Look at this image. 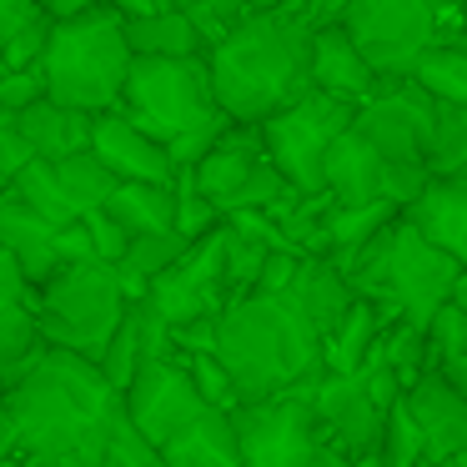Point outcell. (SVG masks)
<instances>
[{"label":"cell","instance_id":"cell-1","mask_svg":"<svg viewBox=\"0 0 467 467\" xmlns=\"http://www.w3.org/2000/svg\"><path fill=\"white\" fill-rule=\"evenodd\" d=\"M126 397L106 382L101 362L66 347H36L5 377V417L16 427V452L31 467H96Z\"/></svg>","mask_w":467,"mask_h":467},{"label":"cell","instance_id":"cell-2","mask_svg":"<svg viewBox=\"0 0 467 467\" xmlns=\"http://www.w3.org/2000/svg\"><path fill=\"white\" fill-rule=\"evenodd\" d=\"M312 36L317 21L306 0L256 5L232 21L206 51L216 106L242 126H262L302 91H312Z\"/></svg>","mask_w":467,"mask_h":467},{"label":"cell","instance_id":"cell-3","mask_svg":"<svg viewBox=\"0 0 467 467\" xmlns=\"http://www.w3.org/2000/svg\"><path fill=\"white\" fill-rule=\"evenodd\" d=\"M216 357L242 402H262L327 372V337L286 292H246L216 317Z\"/></svg>","mask_w":467,"mask_h":467},{"label":"cell","instance_id":"cell-4","mask_svg":"<svg viewBox=\"0 0 467 467\" xmlns=\"http://www.w3.org/2000/svg\"><path fill=\"white\" fill-rule=\"evenodd\" d=\"M342 272H347V282L357 286V296H372L387 317L427 327L437 317V306L452 302L462 262H457L452 252H442V246H432L402 212H397L382 232H372L357 246Z\"/></svg>","mask_w":467,"mask_h":467},{"label":"cell","instance_id":"cell-5","mask_svg":"<svg viewBox=\"0 0 467 467\" xmlns=\"http://www.w3.org/2000/svg\"><path fill=\"white\" fill-rule=\"evenodd\" d=\"M131 61L136 56L126 46V16L111 5H96V11L71 16V21H51V36H46L41 51L46 96L101 116L121 106Z\"/></svg>","mask_w":467,"mask_h":467},{"label":"cell","instance_id":"cell-6","mask_svg":"<svg viewBox=\"0 0 467 467\" xmlns=\"http://www.w3.org/2000/svg\"><path fill=\"white\" fill-rule=\"evenodd\" d=\"M36 322H41V342L46 347H66V352H81L91 362H101L111 332L121 327L126 296L121 272L111 262H66L61 272L46 286H36Z\"/></svg>","mask_w":467,"mask_h":467},{"label":"cell","instance_id":"cell-7","mask_svg":"<svg viewBox=\"0 0 467 467\" xmlns=\"http://www.w3.org/2000/svg\"><path fill=\"white\" fill-rule=\"evenodd\" d=\"M121 111L151 136H161L166 146L182 141L186 131L226 121V111L216 106L206 56H136L121 91Z\"/></svg>","mask_w":467,"mask_h":467},{"label":"cell","instance_id":"cell-8","mask_svg":"<svg viewBox=\"0 0 467 467\" xmlns=\"http://www.w3.org/2000/svg\"><path fill=\"white\" fill-rule=\"evenodd\" d=\"M317 382L322 377H306V382L286 387L276 397L232 407L236 437H242V467H306L322 452L327 432L312 402Z\"/></svg>","mask_w":467,"mask_h":467},{"label":"cell","instance_id":"cell-9","mask_svg":"<svg viewBox=\"0 0 467 467\" xmlns=\"http://www.w3.org/2000/svg\"><path fill=\"white\" fill-rule=\"evenodd\" d=\"M352 116H357V106L337 101V96L317 91V86L302 91L292 106H282L276 116H266L262 141L272 151L276 171L306 196L327 192V156H332L337 136L352 126Z\"/></svg>","mask_w":467,"mask_h":467},{"label":"cell","instance_id":"cell-10","mask_svg":"<svg viewBox=\"0 0 467 467\" xmlns=\"http://www.w3.org/2000/svg\"><path fill=\"white\" fill-rule=\"evenodd\" d=\"M342 26L377 66V76H407L427 46L457 36V26L432 0H352L342 11Z\"/></svg>","mask_w":467,"mask_h":467},{"label":"cell","instance_id":"cell-11","mask_svg":"<svg viewBox=\"0 0 467 467\" xmlns=\"http://www.w3.org/2000/svg\"><path fill=\"white\" fill-rule=\"evenodd\" d=\"M427 166L417 161H397V156L377 151L357 126H347L337 136L332 156H327V192L332 202H392V206H412L417 192L427 186Z\"/></svg>","mask_w":467,"mask_h":467},{"label":"cell","instance_id":"cell-12","mask_svg":"<svg viewBox=\"0 0 467 467\" xmlns=\"http://www.w3.org/2000/svg\"><path fill=\"white\" fill-rule=\"evenodd\" d=\"M146 302H151L171 327L222 312V306L232 302V296H226V222L212 226L206 236H196V242L146 286Z\"/></svg>","mask_w":467,"mask_h":467},{"label":"cell","instance_id":"cell-13","mask_svg":"<svg viewBox=\"0 0 467 467\" xmlns=\"http://www.w3.org/2000/svg\"><path fill=\"white\" fill-rule=\"evenodd\" d=\"M121 397H126V417H131L156 447L171 442L196 412H206V397L196 392V382H192L182 357H146Z\"/></svg>","mask_w":467,"mask_h":467},{"label":"cell","instance_id":"cell-14","mask_svg":"<svg viewBox=\"0 0 467 467\" xmlns=\"http://www.w3.org/2000/svg\"><path fill=\"white\" fill-rule=\"evenodd\" d=\"M312 402H317V417H322L327 447H337V452H347V457L377 452L387 407L377 402V392L367 387L362 372H322Z\"/></svg>","mask_w":467,"mask_h":467},{"label":"cell","instance_id":"cell-15","mask_svg":"<svg viewBox=\"0 0 467 467\" xmlns=\"http://www.w3.org/2000/svg\"><path fill=\"white\" fill-rule=\"evenodd\" d=\"M91 151L101 156L121 182H176L171 146H166L161 136H151L141 121H131L121 106H111V111L96 116Z\"/></svg>","mask_w":467,"mask_h":467},{"label":"cell","instance_id":"cell-16","mask_svg":"<svg viewBox=\"0 0 467 467\" xmlns=\"http://www.w3.org/2000/svg\"><path fill=\"white\" fill-rule=\"evenodd\" d=\"M312 86L327 96H337V101H347V106H362L382 91L377 66L362 56V46L347 36L342 21L317 26V36H312Z\"/></svg>","mask_w":467,"mask_h":467},{"label":"cell","instance_id":"cell-17","mask_svg":"<svg viewBox=\"0 0 467 467\" xmlns=\"http://www.w3.org/2000/svg\"><path fill=\"white\" fill-rule=\"evenodd\" d=\"M266 161H272V151H266V141H262V126L232 121L222 141H216L196 166H186V171H192V182L202 186V196H212L216 212L226 216V206L236 202V192H242Z\"/></svg>","mask_w":467,"mask_h":467},{"label":"cell","instance_id":"cell-18","mask_svg":"<svg viewBox=\"0 0 467 467\" xmlns=\"http://www.w3.org/2000/svg\"><path fill=\"white\" fill-rule=\"evenodd\" d=\"M0 246L21 262V272L31 286H46L66 266L61 226L46 222V216L36 212V206H26L16 192H0Z\"/></svg>","mask_w":467,"mask_h":467},{"label":"cell","instance_id":"cell-19","mask_svg":"<svg viewBox=\"0 0 467 467\" xmlns=\"http://www.w3.org/2000/svg\"><path fill=\"white\" fill-rule=\"evenodd\" d=\"M402 402L412 407L417 427H422L427 457H457L467 452V397L447 382L437 367H427L412 387L402 392Z\"/></svg>","mask_w":467,"mask_h":467},{"label":"cell","instance_id":"cell-20","mask_svg":"<svg viewBox=\"0 0 467 467\" xmlns=\"http://www.w3.org/2000/svg\"><path fill=\"white\" fill-rule=\"evenodd\" d=\"M402 216L432 246H442V252L457 256V262H467V171L427 176V186L417 192L412 206H402Z\"/></svg>","mask_w":467,"mask_h":467},{"label":"cell","instance_id":"cell-21","mask_svg":"<svg viewBox=\"0 0 467 467\" xmlns=\"http://www.w3.org/2000/svg\"><path fill=\"white\" fill-rule=\"evenodd\" d=\"M166 467H242V437L226 407H206L196 412L171 442H161Z\"/></svg>","mask_w":467,"mask_h":467},{"label":"cell","instance_id":"cell-22","mask_svg":"<svg viewBox=\"0 0 467 467\" xmlns=\"http://www.w3.org/2000/svg\"><path fill=\"white\" fill-rule=\"evenodd\" d=\"M16 126H21V136L31 141L36 156L61 161V156L86 151V146H91L96 116L91 111H76V106H61L56 96H41V101H31L26 111H16Z\"/></svg>","mask_w":467,"mask_h":467},{"label":"cell","instance_id":"cell-23","mask_svg":"<svg viewBox=\"0 0 467 467\" xmlns=\"http://www.w3.org/2000/svg\"><path fill=\"white\" fill-rule=\"evenodd\" d=\"M126 46H131V56H206L212 51L196 16L186 5H176V0H166V5H156L146 16H126Z\"/></svg>","mask_w":467,"mask_h":467},{"label":"cell","instance_id":"cell-24","mask_svg":"<svg viewBox=\"0 0 467 467\" xmlns=\"http://www.w3.org/2000/svg\"><path fill=\"white\" fill-rule=\"evenodd\" d=\"M292 296L296 306H302L306 317H312V327L322 337L337 332V322H342V312L352 306L357 286L347 282V272L332 262V256H302V266H296V282H292Z\"/></svg>","mask_w":467,"mask_h":467},{"label":"cell","instance_id":"cell-25","mask_svg":"<svg viewBox=\"0 0 467 467\" xmlns=\"http://www.w3.org/2000/svg\"><path fill=\"white\" fill-rule=\"evenodd\" d=\"M106 212L131 236L141 232H171L176 226V182H121L106 202Z\"/></svg>","mask_w":467,"mask_h":467},{"label":"cell","instance_id":"cell-26","mask_svg":"<svg viewBox=\"0 0 467 467\" xmlns=\"http://www.w3.org/2000/svg\"><path fill=\"white\" fill-rule=\"evenodd\" d=\"M387 322H397V317H387L372 296H352V306L342 312L337 332L327 337V372H357Z\"/></svg>","mask_w":467,"mask_h":467},{"label":"cell","instance_id":"cell-27","mask_svg":"<svg viewBox=\"0 0 467 467\" xmlns=\"http://www.w3.org/2000/svg\"><path fill=\"white\" fill-rule=\"evenodd\" d=\"M397 212H402V206H392V202H332L327 206V256H332L337 266H347L357 246L372 232H382Z\"/></svg>","mask_w":467,"mask_h":467},{"label":"cell","instance_id":"cell-28","mask_svg":"<svg viewBox=\"0 0 467 467\" xmlns=\"http://www.w3.org/2000/svg\"><path fill=\"white\" fill-rule=\"evenodd\" d=\"M186 236L176 232H141V236H131V246H126V256L116 262V272H121V286H126V296H146V286L156 282V276L166 272V266L176 262V256L186 252Z\"/></svg>","mask_w":467,"mask_h":467},{"label":"cell","instance_id":"cell-29","mask_svg":"<svg viewBox=\"0 0 467 467\" xmlns=\"http://www.w3.org/2000/svg\"><path fill=\"white\" fill-rule=\"evenodd\" d=\"M51 166H56V182H61L66 202H71L81 216L96 212V206H106V202H111V192L121 186V176H116L111 166L91 151V146H86V151L61 156V161H51Z\"/></svg>","mask_w":467,"mask_h":467},{"label":"cell","instance_id":"cell-30","mask_svg":"<svg viewBox=\"0 0 467 467\" xmlns=\"http://www.w3.org/2000/svg\"><path fill=\"white\" fill-rule=\"evenodd\" d=\"M407 76H412V81H422L427 91L442 96V101L467 106V46L457 41V36H447V41L427 46Z\"/></svg>","mask_w":467,"mask_h":467},{"label":"cell","instance_id":"cell-31","mask_svg":"<svg viewBox=\"0 0 467 467\" xmlns=\"http://www.w3.org/2000/svg\"><path fill=\"white\" fill-rule=\"evenodd\" d=\"M427 171L432 176L467 171V106L442 101V96L432 106V131H427Z\"/></svg>","mask_w":467,"mask_h":467},{"label":"cell","instance_id":"cell-32","mask_svg":"<svg viewBox=\"0 0 467 467\" xmlns=\"http://www.w3.org/2000/svg\"><path fill=\"white\" fill-rule=\"evenodd\" d=\"M11 192L21 196L26 206H36V212H41L46 222H56V226L81 222V212H76V206L66 202L61 182H56V166L46 161V156H31V161H26V171L11 182Z\"/></svg>","mask_w":467,"mask_h":467},{"label":"cell","instance_id":"cell-33","mask_svg":"<svg viewBox=\"0 0 467 467\" xmlns=\"http://www.w3.org/2000/svg\"><path fill=\"white\" fill-rule=\"evenodd\" d=\"M266 252H272V242L256 232H246V226L226 222V296H246L256 292V276H262V262Z\"/></svg>","mask_w":467,"mask_h":467},{"label":"cell","instance_id":"cell-34","mask_svg":"<svg viewBox=\"0 0 467 467\" xmlns=\"http://www.w3.org/2000/svg\"><path fill=\"white\" fill-rule=\"evenodd\" d=\"M41 347L36 302H0V377H11Z\"/></svg>","mask_w":467,"mask_h":467},{"label":"cell","instance_id":"cell-35","mask_svg":"<svg viewBox=\"0 0 467 467\" xmlns=\"http://www.w3.org/2000/svg\"><path fill=\"white\" fill-rule=\"evenodd\" d=\"M377 457H382V467H417L427 457L422 447V427H417L412 407L397 397L392 407H387V422H382V442H377Z\"/></svg>","mask_w":467,"mask_h":467},{"label":"cell","instance_id":"cell-36","mask_svg":"<svg viewBox=\"0 0 467 467\" xmlns=\"http://www.w3.org/2000/svg\"><path fill=\"white\" fill-rule=\"evenodd\" d=\"M141 362H146L141 322H136V302H131V306H126V317H121V327L111 332V342H106V352H101V372H106V382H111V387H121V392H126Z\"/></svg>","mask_w":467,"mask_h":467},{"label":"cell","instance_id":"cell-37","mask_svg":"<svg viewBox=\"0 0 467 467\" xmlns=\"http://www.w3.org/2000/svg\"><path fill=\"white\" fill-rule=\"evenodd\" d=\"M452 357H467V306L442 302L437 317L427 322V362L447 367Z\"/></svg>","mask_w":467,"mask_h":467},{"label":"cell","instance_id":"cell-38","mask_svg":"<svg viewBox=\"0 0 467 467\" xmlns=\"http://www.w3.org/2000/svg\"><path fill=\"white\" fill-rule=\"evenodd\" d=\"M222 222L226 216L216 212L212 196H202V186L192 182V171H176V232H182L186 242H196V236H206Z\"/></svg>","mask_w":467,"mask_h":467},{"label":"cell","instance_id":"cell-39","mask_svg":"<svg viewBox=\"0 0 467 467\" xmlns=\"http://www.w3.org/2000/svg\"><path fill=\"white\" fill-rule=\"evenodd\" d=\"M182 362H186V372H192L196 392L206 397V407H226V412H232V407L242 402L232 372H226V362L216 352H182Z\"/></svg>","mask_w":467,"mask_h":467},{"label":"cell","instance_id":"cell-40","mask_svg":"<svg viewBox=\"0 0 467 467\" xmlns=\"http://www.w3.org/2000/svg\"><path fill=\"white\" fill-rule=\"evenodd\" d=\"M46 96V76L41 66H21V71H0V111L16 116L26 111L31 101H41Z\"/></svg>","mask_w":467,"mask_h":467},{"label":"cell","instance_id":"cell-41","mask_svg":"<svg viewBox=\"0 0 467 467\" xmlns=\"http://www.w3.org/2000/svg\"><path fill=\"white\" fill-rule=\"evenodd\" d=\"M86 232H91V246H96V256L101 262H121L126 256V246H131V232H126L121 222H116L106 206H96V212H86Z\"/></svg>","mask_w":467,"mask_h":467},{"label":"cell","instance_id":"cell-42","mask_svg":"<svg viewBox=\"0 0 467 467\" xmlns=\"http://www.w3.org/2000/svg\"><path fill=\"white\" fill-rule=\"evenodd\" d=\"M31 141L21 136V126H16V116H0V192H11V182L26 171V161H31Z\"/></svg>","mask_w":467,"mask_h":467},{"label":"cell","instance_id":"cell-43","mask_svg":"<svg viewBox=\"0 0 467 467\" xmlns=\"http://www.w3.org/2000/svg\"><path fill=\"white\" fill-rule=\"evenodd\" d=\"M296 266H302V252L296 246H272L262 262V276H256V292H292Z\"/></svg>","mask_w":467,"mask_h":467},{"label":"cell","instance_id":"cell-44","mask_svg":"<svg viewBox=\"0 0 467 467\" xmlns=\"http://www.w3.org/2000/svg\"><path fill=\"white\" fill-rule=\"evenodd\" d=\"M36 21H41V5L36 0H0V46H11Z\"/></svg>","mask_w":467,"mask_h":467},{"label":"cell","instance_id":"cell-45","mask_svg":"<svg viewBox=\"0 0 467 467\" xmlns=\"http://www.w3.org/2000/svg\"><path fill=\"white\" fill-rule=\"evenodd\" d=\"M31 296H36V286L26 282L21 262L0 246V302H31Z\"/></svg>","mask_w":467,"mask_h":467},{"label":"cell","instance_id":"cell-46","mask_svg":"<svg viewBox=\"0 0 467 467\" xmlns=\"http://www.w3.org/2000/svg\"><path fill=\"white\" fill-rule=\"evenodd\" d=\"M36 5H41L46 21H71V16H86L96 5H106V0H36Z\"/></svg>","mask_w":467,"mask_h":467},{"label":"cell","instance_id":"cell-47","mask_svg":"<svg viewBox=\"0 0 467 467\" xmlns=\"http://www.w3.org/2000/svg\"><path fill=\"white\" fill-rule=\"evenodd\" d=\"M306 467H382V457H377V452H367V457H347V452H337V447H322V452H317Z\"/></svg>","mask_w":467,"mask_h":467},{"label":"cell","instance_id":"cell-48","mask_svg":"<svg viewBox=\"0 0 467 467\" xmlns=\"http://www.w3.org/2000/svg\"><path fill=\"white\" fill-rule=\"evenodd\" d=\"M352 5V0H306V11H312V21L317 26H327V21H342V11Z\"/></svg>","mask_w":467,"mask_h":467},{"label":"cell","instance_id":"cell-49","mask_svg":"<svg viewBox=\"0 0 467 467\" xmlns=\"http://www.w3.org/2000/svg\"><path fill=\"white\" fill-rule=\"evenodd\" d=\"M437 372H442V377H447V382H452V387H457V392H462V397H467V357H452V362H447V367H437Z\"/></svg>","mask_w":467,"mask_h":467},{"label":"cell","instance_id":"cell-50","mask_svg":"<svg viewBox=\"0 0 467 467\" xmlns=\"http://www.w3.org/2000/svg\"><path fill=\"white\" fill-rule=\"evenodd\" d=\"M417 467H467V452H457V457H422Z\"/></svg>","mask_w":467,"mask_h":467},{"label":"cell","instance_id":"cell-51","mask_svg":"<svg viewBox=\"0 0 467 467\" xmlns=\"http://www.w3.org/2000/svg\"><path fill=\"white\" fill-rule=\"evenodd\" d=\"M452 302H457V306H467V262H462V272H457V286H452Z\"/></svg>","mask_w":467,"mask_h":467},{"label":"cell","instance_id":"cell-52","mask_svg":"<svg viewBox=\"0 0 467 467\" xmlns=\"http://www.w3.org/2000/svg\"><path fill=\"white\" fill-rule=\"evenodd\" d=\"M457 41L467 46V5H462V16H457Z\"/></svg>","mask_w":467,"mask_h":467},{"label":"cell","instance_id":"cell-53","mask_svg":"<svg viewBox=\"0 0 467 467\" xmlns=\"http://www.w3.org/2000/svg\"><path fill=\"white\" fill-rule=\"evenodd\" d=\"M462 5H467V0H462Z\"/></svg>","mask_w":467,"mask_h":467},{"label":"cell","instance_id":"cell-54","mask_svg":"<svg viewBox=\"0 0 467 467\" xmlns=\"http://www.w3.org/2000/svg\"><path fill=\"white\" fill-rule=\"evenodd\" d=\"M0 116H5V111H0Z\"/></svg>","mask_w":467,"mask_h":467}]
</instances>
